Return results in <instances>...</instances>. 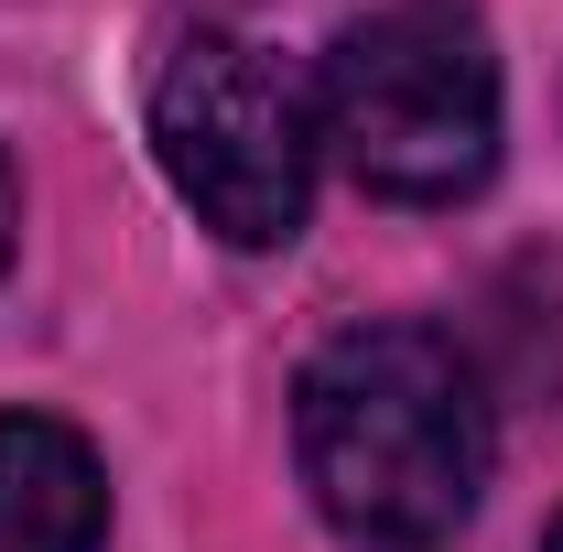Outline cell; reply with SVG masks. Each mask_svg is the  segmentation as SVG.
I'll use <instances>...</instances> for the list:
<instances>
[{"instance_id": "obj_1", "label": "cell", "mask_w": 563, "mask_h": 552, "mask_svg": "<svg viewBox=\"0 0 563 552\" xmlns=\"http://www.w3.org/2000/svg\"><path fill=\"white\" fill-rule=\"evenodd\" d=\"M292 455L314 509L368 552L444 542L488 487V390L466 346L433 325H347L314 346L292 390Z\"/></svg>"}, {"instance_id": "obj_2", "label": "cell", "mask_w": 563, "mask_h": 552, "mask_svg": "<svg viewBox=\"0 0 563 552\" xmlns=\"http://www.w3.org/2000/svg\"><path fill=\"white\" fill-rule=\"evenodd\" d=\"M303 109L314 152H336L379 207H466L498 174V55L455 0H390L347 22Z\"/></svg>"}, {"instance_id": "obj_3", "label": "cell", "mask_w": 563, "mask_h": 552, "mask_svg": "<svg viewBox=\"0 0 563 552\" xmlns=\"http://www.w3.org/2000/svg\"><path fill=\"white\" fill-rule=\"evenodd\" d=\"M152 152L228 250H282L314 207V109L250 33H185L152 76Z\"/></svg>"}, {"instance_id": "obj_4", "label": "cell", "mask_w": 563, "mask_h": 552, "mask_svg": "<svg viewBox=\"0 0 563 552\" xmlns=\"http://www.w3.org/2000/svg\"><path fill=\"white\" fill-rule=\"evenodd\" d=\"M109 477L87 433L55 412H0V552H98Z\"/></svg>"}, {"instance_id": "obj_5", "label": "cell", "mask_w": 563, "mask_h": 552, "mask_svg": "<svg viewBox=\"0 0 563 552\" xmlns=\"http://www.w3.org/2000/svg\"><path fill=\"white\" fill-rule=\"evenodd\" d=\"M11 239H22V185H11V152H0V272H11Z\"/></svg>"}, {"instance_id": "obj_6", "label": "cell", "mask_w": 563, "mask_h": 552, "mask_svg": "<svg viewBox=\"0 0 563 552\" xmlns=\"http://www.w3.org/2000/svg\"><path fill=\"white\" fill-rule=\"evenodd\" d=\"M542 552H563V520H553V531H542Z\"/></svg>"}]
</instances>
